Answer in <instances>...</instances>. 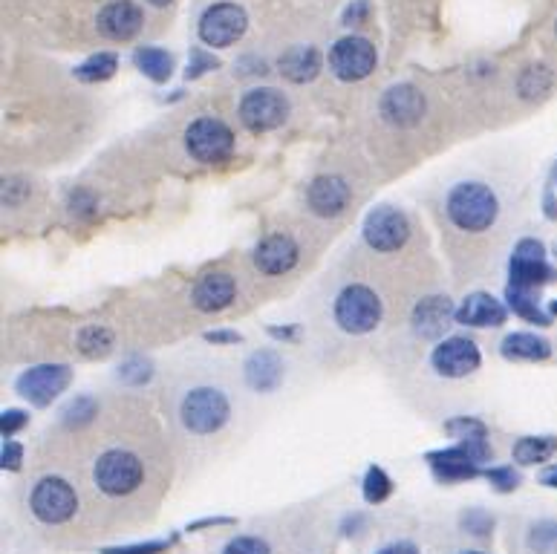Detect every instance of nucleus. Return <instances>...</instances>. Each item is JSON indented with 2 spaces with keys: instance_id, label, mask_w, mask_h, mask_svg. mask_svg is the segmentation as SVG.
Listing matches in <instances>:
<instances>
[{
  "instance_id": "1",
  "label": "nucleus",
  "mask_w": 557,
  "mask_h": 554,
  "mask_svg": "<svg viewBox=\"0 0 557 554\" xmlns=\"http://www.w3.org/2000/svg\"><path fill=\"white\" fill-rule=\"evenodd\" d=\"M445 211L451 223L462 231H485L500 217V200L497 194L482 182H459L451 188Z\"/></svg>"
},
{
  "instance_id": "2",
  "label": "nucleus",
  "mask_w": 557,
  "mask_h": 554,
  "mask_svg": "<svg viewBox=\"0 0 557 554\" xmlns=\"http://www.w3.org/2000/svg\"><path fill=\"white\" fill-rule=\"evenodd\" d=\"M228 413H231L228 396L220 387H211V384L188 390L182 396V402H179V419H182V425H185V430L197 433V436L217 433L228 422Z\"/></svg>"
},
{
  "instance_id": "3",
  "label": "nucleus",
  "mask_w": 557,
  "mask_h": 554,
  "mask_svg": "<svg viewBox=\"0 0 557 554\" xmlns=\"http://www.w3.org/2000/svg\"><path fill=\"white\" fill-rule=\"evenodd\" d=\"M145 479V465L142 459L125 451V448H113V451H104L96 465H93V482L96 488L107 494V497H127L133 494Z\"/></svg>"
},
{
  "instance_id": "4",
  "label": "nucleus",
  "mask_w": 557,
  "mask_h": 554,
  "mask_svg": "<svg viewBox=\"0 0 557 554\" xmlns=\"http://www.w3.org/2000/svg\"><path fill=\"white\" fill-rule=\"evenodd\" d=\"M335 324L347 335L373 332L381 324L379 295L364 283H353V286L341 289V295L335 298Z\"/></svg>"
},
{
  "instance_id": "5",
  "label": "nucleus",
  "mask_w": 557,
  "mask_h": 554,
  "mask_svg": "<svg viewBox=\"0 0 557 554\" xmlns=\"http://www.w3.org/2000/svg\"><path fill=\"white\" fill-rule=\"evenodd\" d=\"M29 508L44 526H64L76 517L78 497L67 479L44 477L35 482L29 494Z\"/></svg>"
},
{
  "instance_id": "6",
  "label": "nucleus",
  "mask_w": 557,
  "mask_h": 554,
  "mask_svg": "<svg viewBox=\"0 0 557 554\" xmlns=\"http://www.w3.org/2000/svg\"><path fill=\"white\" fill-rule=\"evenodd\" d=\"M185 148L197 162L214 165V162H223L228 153L234 151V133L223 119L203 116V119L191 122L185 130Z\"/></svg>"
},
{
  "instance_id": "7",
  "label": "nucleus",
  "mask_w": 557,
  "mask_h": 554,
  "mask_svg": "<svg viewBox=\"0 0 557 554\" xmlns=\"http://www.w3.org/2000/svg\"><path fill=\"white\" fill-rule=\"evenodd\" d=\"M249 26V18H246V9L237 6V3H214L208 6L200 18V41L205 47H214V50H223V47H231L243 38Z\"/></svg>"
},
{
  "instance_id": "8",
  "label": "nucleus",
  "mask_w": 557,
  "mask_h": 554,
  "mask_svg": "<svg viewBox=\"0 0 557 554\" xmlns=\"http://www.w3.org/2000/svg\"><path fill=\"white\" fill-rule=\"evenodd\" d=\"M289 119V101L283 93L272 87H257L249 90L240 99V122L252 133H269Z\"/></svg>"
},
{
  "instance_id": "9",
  "label": "nucleus",
  "mask_w": 557,
  "mask_h": 554,
  "mask_svg": "<svg viewBox=\"0 0 557 554\" xmlns=\"http://www.w3.org/2000/svg\"><path fill=\"white\" fill-rule=\"evenodd\" d=\"M73 381V373L67 364H38V367H29L24 370L18 381H15V390L24 396L26 402L35 404V407H47L52 404Z\"/></svg>"
},
{
  "instance_id": "10",
  "label": "nucleus",
  "mask_w": 557,
  "mask_h": 554,
  "mask_svg": "<svg viewBox=\"0 0 557 554\" xmlns=\"http://www.w3.org/2000/svg\"><path fill=\"white\" fill-rule=\"evenodd\" d=\"M508 286L514 289H526V292H534L540 289L543 283H549L555 272L549 269L546 263V246L540 240H520L514 246V254H511V263H508Z\"/></svg>"
},
{
  "instance_id": "11",
  "label": "nucleus",
  "mask_w": 557,
  "mask_h": 554,
  "mask_svg": "<svg viewBox=\"0 0 557 554\" xmlns=\"http://www.w3.org/2000/svg\"><path fill=\"white\" fill-rule=\"evenodd\" d=\"M410 237L407 217L393 205H379L364 220V240L373 252H399Z\"/></svg>"
},
{
  "instance_id": "12",
  "label": "nucleus",
  "mask_w": 557,
  "mask_h": 554,
  "mask_svg": "<svg viewBox=\"0 0 557 554\" xmlns=\"http://www.w3.org/2000/svg\"><path fill=\"white\" fill-rule=\"evenodd\" d=\"M376 47L367 41V38H341L335 41V47L330 50V70L332 76L341 78V81H361L376 70Z\"/></svg>"
},
{
  "instance_id": "13",
  "label": "nucleus",
  "mask_w": 557,
  "mask_h": 554,
  "mask_svg": "<svg viewBox=\"0 0 557 554\" xmlns=\"http://www.w3.org/2000/svg\"><path fill=\"white\" fill-rule=\"evenodd\" d=\"M480 361V347L465 335H454V338L439 341L431 353V367L445 378L471 376L474 370H480Z\"/></svg>"
},
{
  "instance_id": "14",
  "label": "nucleus",
  "mask_w": 557,
  "mask_h": 554,
  "mask_svg": "<svg viewBox=\"0 0 557 554\" xmlns=\"http://www.w3.org/2000/svg\"><path fill=\"white\" fill-rule=\"evenodd\" d=\"M379 110L387 125L416 127L425 119L428 101H425L419 87H413V84H396V87H390V90L381 96Z\"/></svg>"
},
{
  "instance_id": "15",
  "label": "nucleus",
  "mask_w": 557,
  "mask_h": 554,
  "mask_svg": "<svg viewBox=\"0 0 557 554\" xmlns=\"http://www.w3.org/2000/svg\"><path fill=\"white\" fill-rule=\"evenodd\" d=\"M252 260L263 275H286L298 266V243L289 234H269L254 246Z\"/></svg>"
},
{
  "instance_id": "16",
  "label": "nucleus",
  "mask_w": 557,
  "mask_h": 554,
  "mask_svg": "<svg viewBox=\"0 0 557 554\" xmlns=\"http://www.w3.org/2000/svg\"><path fill=\"white\" fill-rule=\"evenodd\" d=\"M350 185L344 177H335V174H324V177L312 179L309 191H306V202L312 208V214L318 217H338L347 211L350 205Z\"/></svg>"
},
{
  "instance_id": "17",
  "label": "nucleus",
  "mask_w": 557,
  "mask_h": 554,
  "mask_svg": "<svg viewBox=\"0 0 557 554\" xmlns=\"http://www.w3.org/2000/svg\"><path fill=\"white\" fill-rule=\"evenodd\" d=\"M142 29V9L133 0H113L99 12V32L110 41H130Z\"/></svg>"
},
{
  "instance_id": "18",
  "label": "nucleus",
  "mask_w": 557,
  "mask_h": 554,
  "mask_svg": "<svg viewBox=\"0 0 557 554\" xmlns=\"http://www.w3.org/2000/svg\"><path fill=\"white\" fill-rule=\"evenodd\" d=\"M454 321L462 324V327L474 329L500 327V324H506V306H503V301H497L494 295H488V292H474L456 309Z\"/></svg>"
},
{
  "instance_id": "19",
  "label": "nucleus",
  "mask_w": 557,
  "mask_h": 554,
  "mask_svg": "<svg viewBox=\"0 0 557 554\" xmlns=\"http://www.w3.org/2000/svg\"><path fill=\"white\" fill-rule=\"evenodd\" d=\"M451 318H456V309L451 298L445 295H431V298H422V301L413 306V329L416 335L422 338H439L445 327L451 324Z\"/></svg>"
},
{
  "instance_id": "20",
  "label": "nucleus",
  "mask_w": 557,
  "mask_h": 554,
  "mask_svg": "<svg viewBox=\"0 0 557 554\" xmlns=\"http://www.w3.org/2000/svg\"><path fill=\"white\" fill-rule=\"evenodd\" d=\"M234 295H237L234 277L226 275V272H208V275L197 280L191 298H194V306L200 312H220V309H226L228 303L234 301Z\"/></svg>"
},
{
  "instance_id": "21",
  "label": "nucleus",
  "mask_w": 557,
  "mask_h": 554,
  "mask_svg": "<svg viewBox=\"0 0 557 554\" xmlns=\"http://www.w3.org/2000/svg\"><path fill=\"white\" fill-rule=\"evenodd\" d=\"M428 462H431L433 477L442 479V482H462V479L480 477V465L471 459V454L462 445L445 448V451H431Z\"/></svg>"
},
{
  "instance_id": "22",
  "label": "nucleus",
  "mask_w": 557,
  "mask_h": 554,
  "mask_svg": "<svg viewBox=\"0 0 557 554\" xmlns=\"http://www.w3.org/2000/svg\"><path fill=\"white\" fill-rule=\"evenodd\" d=\"M243 376H246V384L257 393H272L283 381V358L275 350H257L246 358Z\"/></svg>"
},
{
  "instance_id": "23",
  "label": "nucleus",
  "mask_w": 557,
  "mask_h": 554,
  "mask_svg": "<svg viewBox=\"0 0 557 554\" xmlns=\"http://www.w3.org/2000/svg\"><path fill=\"white\" fill-rule=\"evenodd\" d=\"M280 76L289 78L292 84H309L321 73V55L315 47H292L280 55Z\"/></svg>"
},
{
  "instance_id": "24",
  "label": "nucleus",
  "mask_w": 557,
  "mask_h": 554,
  "mask_svg": "<svg viewBox=\"0 0 557 554\" xmlns=\"http://www.w3.org/2000/svg\"><path fill=\"white\" fill-rule=\"evenodd\" d=\"M500 353L508 361H546L552 355V344L534 332H511L503 338Z\"/></svg>"
},
{
  "instance_id": "25",
  "label": "nucleus",
  "mask_w": 557,
  "mask_h": 554,
  "mask_svg": "<svg viewBox=\"0 0 557 554\" xmlns=\"http://www.w3.org/2000/svg\"><path fill=\"white\" fill-rule=\"evenodd\" d=\"M557 451L555 436H523L517 445H514V462L517 465H540V462H549Z\"/></svg>"
},
{
  "instance_id": "26",
  "label": "nucleus",
  "mask_w": 557,
  "mask_h": 554,
  "mask_svg": "<svg viewBox=\"0 0 557 554\" xmlns=\"http://www.w3.org/2000/svg\"><path fill=\"white\" fill-rule=\"evenodd\" d=\"M133 61H136V67L151 78V81H156V84L168 81L171 73H174V58L165 50H159V47H142V50H136Z\"/></svg>"
},
{
  "instance_id": "27",
  "label": "nucleus",
  "mask_w": 557,
  "mask_h": 554,
  "mask_svg": "<svg viewBox=\"0 0 557 554\" xmlns=\"http://www.w3.org/2000/svg\"><path fill=\"white\" fill-rule=\"evenodd\" d=\"M552 84H555V76H552L543 64H532V67H526V70L520 73L517 90H520V96L526 101H537L552 90Z\"/></svg>"
},
{
  "instance_id": "28",
  "label": "nucleus",
  "mask_w": 557,
  "mask_h": 554,
  "mask_svg": "<svg viewBox=\"0 0 557 554\" xmlns=\"http://www.w3.org/2000/svg\"><path fill=\"white\" fill-rule=\"evenodd\" d=\"M119 70V58L113 52H99V55H90L84 64L76 67L78 81H87V84H96V81H107V78L116 76Z\"/></svg>"
},
{
  "instance_id": "29",
  "label": "nucleus",
  "mask_w": 557,
  "mask_h": 554,
  "mask_svg": "<svg viewBox=\"0 0 557 554\" xmlns=\"http://www.w3.org/2000/svg\"><path fill=\"white\" fill-rule=\"evenodd\" d=\"M506 298H508V306L514 309V315H520V318L532 321V324H537V327H549V315H546V312L537 306V301H534V292H526V289H514V286H508Z\"/></svg>"
},
{
  "instance_id": "30",
  "label": "nucleus",
  "mask_w": 557,
  "mask_h": 554,
  "mask_svg": "<svg viewBox=\"0 0 557 554\" xmlns=\"http://www.w3.org/2000/svg\"><path fill=\"white\" fill-rule=\"evenodd\" d=\"M78 350L87 358H104L113 350V332L99 324H90L78 332Z\"/></svg>"
},
{
  "instance_id": "31",
  "label": "nucleus",
  "mask_w": 557,
  "mask_h": 554,
  "mask_svg": "<svg viewBox=\"0 0 557 554\" xmlns=\"http://www.w3.org/2000/svg\"><path fill=\"white\" fill-rule=\"evenodd\" d=\"M390 494H393V482L384 474V468H379V465L367 468V474H364V500L370 505H379Z\"/></svg>"
},
{
  "instance_id": "32",
  "label": "nucleus",
  "mask_w": 557,
  "mask_h": 554,
  "mask_svg": "<svg viewBox=\"0 0 557 554\" xmlns=\"http://www.w3.org/2000/svg\"><path fill=\"white\" fill-rule=\"evenodd\" d=\"M99 413V404L96 399H90V396H76L73 402L64 407V425H70V428H81V425H87V422H93V416Z\"/></svg>"
},
{
  "instance_id": "33",
  "label": "nucleus",
  "mask_w": 557,
  "mask_h": 554,
  "mask_svg": "<svg viewBox=\"0 0 557 554\" xmlns=\"http://www.w3.org/2000/svg\"><path fill=\"white\" fill-rule=\"evenodd\" d=\"M153 376L151 370V361H145V358H127L125 364L119 367V381H125V384H133V387H142V384H148Z\"/></svg>"
},
{
  "instance_id": "34",
  "label": "nucleus",
  "mask_w": 557,
  "mask_h": 554,
  "mask_svg": "<svg viewBox=\"0 0 557 554\" xmlns=\"http://www.w3.org/2000/svg\"><path fill=\"white\" fill-rule=\"evenodd\" d=\"M445 430L459 439V442H465V439H488V430L482 425L480 419H471V416H462V419H454V422H448Z\"/></svg>"
},
{
  "instance_id": "35",
  "label": "nucleus",
  "mask_w": 557,
  "mask_h": 554,
  "mask_svg": "<svg viewBox=\"0 0 557 554\" xmlns=\"http://www.w3.org/2000/svg\"><path fill=\"white\" fill-rule=\"evenodd\" d=\"M529 546H532L537 554H546L552 552L557 546V523H537L529 534Z\"/></svg>"
},
{
  "instance_id": "36",
  "label": "nucleus",
  "mask_w": 557,
  "mask_h": 554,
  "mask_svg": "<svg viewBox=\"0 0 557 554\" xmlns=\"http://www.w3.org/2000/svg\"><path fill=\"white\" fill-rule=\"evenodd\" d=\"M223 554H272L269 549V543L263 540V537H249V534H243V537H231L226 543V549Z\"/></svg>"
},
{
  "instance_id": "37",
  "label": "nucleus",
  "mask_w": 557,
  "mask_h": 554,
  "mask_svg": "<svg viewBox=\"0 0 557 554\" xmlns=\"http://www.w3.org/2000/svg\"><path fill=\"white\" fill-rule=\"evenodd\" d=\"M462 529L482 537V534H488V531L494 529V517H491L488 511H482V508H471V511L462 517Z\"/></svg>"
},
{
  "instance_id": "38",
  "label": "nucleus",
  "mask_w": 557,
  "mask_h": 554,
  "mask_svg": "<svg viewBox=\"0 0 557 554\" xmlns=\"http://www.w3.org/2000/svg\"><path fill=\"white\" fill-rule=\"evenodd\" d=\"M485 477L494 485V491H500V494H508L520 485V474L514 468H491Z\"/></svg>"
},
{
  "instance_id": "39",
  "label": "nucleus",
  "mask_w": 557,
  "mask_h": 554,
  "mask_svg": "<svg viewBox=\"0 0 557 554\" xmlns=\"http://www.w3.org/2000/svg\"><path fill=\"white\" fill-rule=\"evenodd\" d=\"M171 543L168 540H148V543H133V546H113L102 549V554H162Z\"/></svg>"
},
{
  "instance_id": "40",
  "label": "nucleus",
  "mask_w": 557,
  "mask_h": 554,
  "mask_svg": "<svg viewBox=\"0 0 557 554\" xmlns=\"http://www.w3.org/2000/svg\"><path fill=\"white\" fill-rule=\"evenodd\" d=\"M21 462H24V448L15 439H3V448H0L3 471H21Z\"/></svg>"
},
{
  "instance_id": "41",
  "label": "nucleus",
  "mask_w": 557,
  "mask_h": 554,
  "mask_svg": "<svg viewBox=\"0 0 557 554\" xmlns=\"http://www.w3.org/2000/svg\"><path fill=\"white\" fill-rule=\"evenodd\" d=\"M24 425H26L24 410H3V416H0V433H3V439H9L12 433H18Z\"/></svg>"
},
{
  "instance_id": "42",
  "label": "nucleus",
  "mask_w": 557,
  "mask_h": 554,
  "mask_svg": "<svg viewBox=\"0 0 557 554\" xmlns=\"http://www.w3.org/2000/svg\"><path fill=\"white\" fill-rule=\"evenodd\" d=\"M214 67H217V61L208 58L203 50H197L194 55H191V64H188V78L203 76L205 70H214Z\"/></svg>"
},
{
  "instance_id": "43",
  "label": "nucleus",
  "mask_w": 557,
  "mask_h": 554,
  "mask_svg": "<svg viewBox=\"0 0 557 554\" xmlns=\"http://www.w3.org/2000/svg\"><path fill=\"white\" fill-rule=\"evenodd\" d=\"M93 208H96V200H93V194H87V191H76V194L70 197V211H73V214H93Z\"/></svg>"
},
{
  "instance_id": "44",
  "label": "nucleus",
  "mask_w": 557,
  "mask_h": 554,
  "mask_svg": "<svg viewBox=\"0 0 557 554\" xmlns=\"http://www.w3.org/2000/svg\"><path fill=\"white\" fill-rule=\"evenodd\" d=\"M367 12H370V3L367 0H355L353 6L344 12V24L347 26H355V24H361L364 18H367Z\"/></svg>"
},
{
  "instance_id": "45",
  "label": "nucleus",
  "mask_w": 557,
  "mask_h": 554,
  "mask_svg": "<svg viewBox=\"0 0 557 554\" xmlns=\"http://www.w3.org/2000/svg\"><path fill=\"white\" fill-rule=\"evenodd\" d=\"M205 341H211V344H237L240 335L237 332H226V329H217V332H205Z\"/></svg>"
},
{
  "instance_id": "46",
  "label": "nucleus",
  "mask_w": 557,
  "mask_h": 554,
  "mask_svg": "<svg viewBox=\"0 0 557 554\" xmlns=\"http://www.w3.org/2000/svg\"><path fill=\"white\" fill-rule=\"evenodd\" d=\"M376 554H419V549L413 543H407V540H399V543H390V546L379 549Z\"/></svg>"
},
{
  "instance_id": "47",
  "label": "nucleus",
  "mask_w": 557,
  "mask_h": 554,
  "mask_svg": "<svg viewBox=\"0 0 557 554\" xmlns=\"http://www.w3.org/2000/svg\"><path fill=\"white\" fill-rule=\"evenodd\" d=\"M540 482H543L546 488H557V465H549V468L540 474Z\"/></svg>"
},
{
  "instance_id": "48",
  "label": "nucleus",
  "mask_w": 557,
  "mask_h": 554,
  "mask_svg": "<svg viewBox=\"0 0 557 554\" xmlns=\"http://www.w3.org/2000/svg\"><path fill=\"white\" fill-rule=\"evenodd\" d=\"M231 520L228 517H217V520H200V523H194L188 531H197V529H205V526H228Z\"/></svg>"
},
{
  "instance_id": "49",
  "label": "nucleus",
  "mask_w": 557,
  "mask_h": 554,
  "mask_svg": "<svg viewBox=\"0 0 557 554\" xmlns=\"http://www.w3.org/2000/svg\"><path fill=\"white\" fill-rule=\"evenodd\" d=\"M148 3H151V6H168L171 0H148Z\"/></svg>"
},
{
  "instance_id": "50",
  "label": "nucleus",
  "mask_w": 557,
  "mask_h": 554,
  "mask_svg": "<svg viewBox=\"0 0 557 554\" xmlns=\"http://www.w3.org/2000/svg\"><path fill=\"white\" fill-rule=\"evenodd\" d=\"M552 312H555V315H557V301H555V303H552Z\"/></svg>"
},
{
  "instance_id": "51",
  "label": "nucleus",
  "mask_w": 557,
  "mask_h": 554,
  "mask_svg": "<svg viewBox=\"0 0 557 554\" xmlns=\"http://www.w3.org/2000/svg\"><path fill=\"white\" fill-rule=\"evenodd\" d=\"M462 554H482V552H462Z\"/></svg>"
},
{
  "instance_id": "52",
  "label": "nucleus",
  "mask_w": 557,
  "mask_h": 554,
  "mask_svg": "<svg viewBox=\"0 0 557 554\" xmlns=\"http://www.w3.org/2000/svg\"><path fill=\"white\" fill-rule=\"evenodd\" d=\"M555 182H557V168H555Z\"/></svg>"
},
{
  "instance_id": "53",
  "label": "nucleus",
  "mask_w": 557,
  "mask_h": 554,
  "mask_svg": "<svg viewBox=\"0 0 557 554\" xmlns=\"http://www.w3.org/2000/svg\"><path fill=\"white\" fill-rule=\"evenodd\" d=\"M555 32H557V24H555Z\"/></svg>"
}]
</instances>
